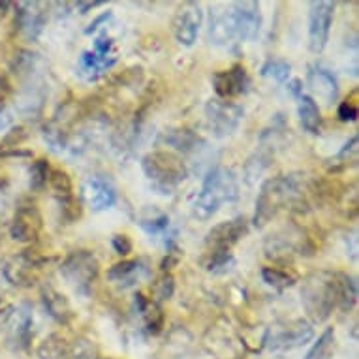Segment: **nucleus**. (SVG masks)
I'll return each mask as SVG.
<instances>
[{"mask_svg": "<svg viewBox=\"0 0 359 359\" xmlns=\"http://www.w3.org/2000/svg\"><path fill=\"white\" fill-rule=\"evenodd\" d=\"M46 306H48V311L51 316L59 320V322H66V318H70L72 316V309L68 305V301L65 299V295L57 294V292H48L46 294Z\"/></svg>", "mask_w": 359, "mask_h": 359, "instance_id": "21", "label": "nucleus"}, {"mask_svg": "<svg viewBox=\"0 0 359 359\" xmlns=\"http://www.w3.org/2000/svg\"><path fill=\"white\" fill-rule=\"evenodd\" d=\"M335 4L327 0L312 2L309 10V48L312 53H322L330 40Z\"/></svg>", "mask_w": 359, "mask_h": 359, "instance_id": "5", "label": "nucleus"}, {"mask_svg": "<svg viewBox=\"0 0 359 359\" xmlns=\"http://www.w3.org/2000/svg\"><path fill=\"white\" fill-rule=\"evenodd\" d=\"M38 230H40V215L36 211V207H21L18 215H15V220H13L12 226L13 239L21 243L32 241L38 236Z\"/></svg>", "mask_w": 359, "mask_h": 359, "instance_id": "16", "label": "nucleus"}, {"mask_svg": "<svg viewBox=\"0 0 359 359\" xmlns=\"http://www.w3.org/2000/svg\"><path fill=\"white\" fill-rule=\"evenodd\" d=\"M41 359H68L66 348L62 342H53V339H49L41 344L40 348Z\"/></svg>", "mask_w": 359, "mask_h": 359, "instance_id": "28", "label": "nucleus"}, {"mask_svg": "<svg viewBox=\"0 0 359 359\" xmlns=\"http://www.w3.org/2000/svg\"><path fill=\"white\" fill-rule=\"evenodd\" d=\"M337 284V305H341L342 311H350L358 301V283L355 278L348 277L344 273H335Z\"/></svg>", "mask_w": 359, "mask_h": 359, "instance_id": "19", "label": "nucleus"}, {"mask_svg": "<svg viewBox=\"0 0 359 359\" xmlns=\"http://www.w3.org/2000/svg\"><path fill=\"white\" fill-rule=\"evenodd\" d=\"M241 106H237L230 100H211L207 104V121H209V128L217 137L231 136L237 130V126L243 121Z\"/></svg>", "mask_w": 359, "mask_h": 359, "instance_id": "7", "label": "nucleus"}, {"mask_svg": "<svg viewBox=\"0 0 359 359\" xmlns=\"http://www.w3.org/2000/svg\"><path fill=\"white\" fill-rule=\"evenodd\" d=\"M290 72H292V66L286 62V60L280 59H269L262 66V76L271 77L277 83H284L290 79Z\"/></svg>", "mask_w": 359, "mask_h": 359, "instance_id": "25", "label": "nucleus"}, {"mask_svg": "<svg viewBox=\"0 0 359 359\" xmlns=\"http://www.w3.org/2000/svg\"><path fill=\"white\" fill-rule=\"evenodd\" d=\"M43 4L40 2H23L18 6V25L21 32L29 38H36L40 34L46 23V15H43Z\"/></svg>", "mask_w": 359, "mask_h": 359, "instance_id": "17", "label": "nucleus"}, {"mask_svg": "<svg viewBox=\"0 0 359 359\" xmlns=\"http://www.w3.org/2000/svg\"><path fill=\"white\" fill-rule=\"evenodd\" d=\"M102 2H77L76 6L81 8V13H87V10H90V8H96L100 6Z\"/></svg>", "mask_w": 359, "mask_h": 359, "instance_id": "33", "label": "nucleus"}, {"mask_svg": "<svg viewBox=\"0 0 359 359\" xmlns=\"http://www.w3.org/2000/svg\"><path fill=\"white\" fill-rule=\"evenodd\" d=\"M239 196V187L233 171L228 168H215L203 181L200 194L196 196L194 215L200 220H209L218 212L224 203L236 201Z\"/></svg>", "mask_w": 359, "mask_h": 359, "instance_id": "1", "label": "nucleus"}, {"mask_svg": "<svg viewBox=\"0 0 359 359\" xmlns=\"http://www.w3.org/2000/svg\"><path fill=\"white\" fill-rule=\"evenodd\" d=\"M164 140L168 145L175 147L177 151H190V149H194L196 142H198V137L187 128L170 130V132H165Z\"/></svg>", "mask_w": 359, "mask_h": 359, "instance_id": "23", "label": "nucleus"}, {"mask_svg": "<svg viewBox=\"0 0 359 359\" xmlns=\"http://www.w3.org/2000/svg\"><path fill=\"white\" fill-rule=\"evenodd\" d=\"M231 21L236 27L237 41H248L258 38L262 29V12L258 2L247 0V2H236L230 6Z\"/></svg>", "mask_w": 359, "mask_h": 359, "instance_id": "8", "label": "nucleus"}, {"mask_svg": "<svg viewBox=\"0 0 359 359\" xmlns=\"http://www.w3.org/2000/svg\"><path fill=\"white\" fill-rule=\"evenodd\" d=\"M306 81H309V87H311V90L314 93V96H318L325 106H330L331 102L337 100L339 85H337L335 76H333L330 70L320 68V66H314V68L309 72Z\"/></svg>", "mask_w": 359, "mask_h": 359, "instance_id": "15", "label": "nucleus"}, {"mask_svg": "<svg viewBox=\"0 0 359 359\" xmlns=\"http://www.w3.org/2000/svg\"><path fill=\"white\" fill-rule=\"evenodd\" d=\"M171 294H173V277H171V275H165V277L158 283L156 295H158V299H170Z\"/></svg>", "mask_w": 359, "mask_h": 359, "instance_id": "32", "label": "nucleus"}, {"mask_svg": "<svg viewBox=\"0 0 359 359\" xmlns=\"http://www.w3.org/2000/svg\"><path fill=\"white\" fill-rule=\"evenodd\" d=\"M314 335V331L305 322H295V324L283 327L277 333H273L269 339V348L271 350H278V352H286V350H294V348L303 346L305 342H309Z\"/></svg>", "mask_w": 359, "mask_h": 359, "instance_id": "14", "label": "nucleus"}, {"mask_svg": "<svg viewBox=\"0 0 359 359\" xmlns=\"http://www.w3.org/2000/svg\"><path fill=\"white\" fill-rule=\"evenodd\" d=\"M142 228L147 231L149 236H158L162 231H165L170 228V218L165 215H158V217L153 218H143Z\"/></svg>", "mask_w": 359, "mask_h": 359, "instance_id": "27", "label": "nucleus"}, {"mask_svg": "<svg viewBox=\"0 0 359 359\" xmlns=\"http://www.w3.org/2000/svg\"><path fill=\"white\" fill-rule=\"evenodd\" d=\"M297 200H301V192L295 177H273L259 190L254 224L262 228L267 222H271V218L277 217L278 211H283L284 207L292 205Z\"/></svg>", "mask_w": 359, "mask_h": 359, "instance_id": "2", "label": "nucleus"}, {"mask_svg": "<svg viewBox=\"0 0 359 359\" xmlns=\"http://www.w3.org/2000/svg\"><path fill=\"white\" fill-rule=\"evenodd\" d=\"M142 168L153 189L158 190L160 194H173V190L189 175L183 160L165 151H154L143 156Z\"/></svg>", "mask_w": 359, "mask_h": 359, "instance_id": "3", "label": "nucleus"}, {"mask_svg": "<svg viewBox=\"0 0 359 359\" xmlns=\"http://www.w3.org/2000/svg\"><path fill=\"white\" fill-rule=\"evenodd\" d=\"M98 259L88 252V250H76L65 259V264L60 267L62 277L76 288L87 290L90 284L95 283L98 277Z\"/></svg>", "mask_w": 359, "mask_h": 359, "instance_id": "6", "label": "nucleus"}, {"mask_svg": "<svg viewBox=\"0 0 359 359\" xmlns=\"http://www.w3.org/2000/svg\"><path fill=\"white\" fill-rule=\"evenodd\" d=\"M49 183H51V189L55 190V194L59 196L62 205L72 203V181L65 171H51L49 173Z\"/></svg>", "mask_w": 359, "mask_h": 359, "instance_id": "24", "label": "nucleus"}, {"mask_svg": "<svg viewBox=\"0 0 359 359\" xmlns=\"http://www.w3.org/2000/svg\"><path fill=\"white\" fill-rule=\"evenodd\" d=\"M115 62H117V57L113 53V40L111 38H106V36L98 38L95 41L93 51H85L81 55V59H79L81 72L88 79H96L98 76H102Z\"/></svg>", "mask_w": 359, "mask_h": 359, "instance_id": "9", "label": "nucleus"}, {"mask_svg": "<svg viewBox=\"0 0 359 359\" xmlns=\"http://www.w3.org/2000/svg\"><path fill=\"white\" fill-rule=\"evenodd\" d=\"M247 233L248 220L243 217H237L233 220L215 226L207 236V245L211 248V252H230V248L236 243L241 241Z\"/></svg>", "mask_w": 359, "mask_h": 359, "instance_id": "12", "label": "nucleus"}, {"mask_svg": "<svg viewBox=\"0 0 359 359\" xmlns=\"http://www.w3.org/2000/svg\"><path fill=\"white\" fill-rule=\"evenodd\" d=\"M262 278H264V283L267 286H271V288L277 290H284L288 288L294 284L295 278L290 277L288 273L283 271V269H277V267H264L262 269Z\"/></svg>", "mask_w": 359, "mask_h": 359, "instance_id": "26", "label": "nucleus"}, {"mask_svg": "<svg viewBox=\"0 0 359 359\" xmlns=\"http://www.w3.org/2000/svg\"><path fill=\"white\" fill-rule=\"evenodd\" d=\"M333 352H335V330L330 327L320 335L318 341L312 344L305 359H331Z\"/></svg>", "mask_w": 359, "mask_h": 359, "instance_id": "20", "label": "nucleus"}, {"mask_svg": "<svg viewBox=\"0 0 359 359\" xmlns=\"http://www.w3.org/2000/svg\"><path fill=\"white\" fill-rule=\"evenodd\" d=\"M140 271H142V262H137V259H126V262L113 265L111 269L107 271V278L113 280V283H126V280H130V278Z\"/></svg>", "mask_w": 359, "mask_h": 359, "instance_id": "22", "label": "nucleus"}, {"mask_svg": "<svg viewBox=\"0 0 359 359\" xmlns=\"http://www.w3.org/2000/svg\"><path fill=\"white\" fill-rule=\"evenodd\" d=\"M358 117V106L352 104V102H342L341 107H339V118L342 123H352Z\"/></svg>", "mask_w": 359, "mask_h": 359, "instance_id": "30", "label": "nucleus"}, {"mask_svg": "<svg viewBox=\"0 0 359 359\" xmlns=\"http://www.w3.org/2000/svg\"><path fill=\"white\" fill-rule=\"evenodd\" d=\"M303 306L314 322H324L337 306V284L333 273H312L301 288Z\"/></svg>", "mask_w": 359, "mask_h": 359, "instance_id": "4", "label": "nucleus"}, {"mask_svg": "<svg viewBox=\"0 0 359 359\" xmlns=\"http://www.w3.org/2000/svg\"><path fill=\"white\" fill-rule=\"evenodd\" d=\"M83 200L93 211H106L111 209L117 201V192L111 184L100 179V177H88L81 184Z\"/></svg>", "mask_w": 359, "mask_h": 359, "instance_id": "13", "label": "nucleus"}, {"mask_svg": "<svg viewBox=\"0 0 359 359\" xmlns=\"http://www.w3.org/2000/svg\"><path fill=\"white\" fill-rule=\"evenodd\" d=\"M297 113H299L301 126H303L309 134H320V128H322V115H320L318 104L314 102L312 96H299Z\"/></svg>", "mask_w": 359, "mask_h": 359, "instance_id": "18", "label": "nucleus"}, {"mask_svg": "<svg viewBox=\"0 0 359 359\" xmlns=\"http://www.w3.org/2000/svg\"><path fill=\"white\" fill-rule=\"evenodd\" d=\"M113 248H115V252L121 254V256H126V254L132 252V241H130V237L128 236H115L113 237V241H111Z\"/></svg>", "mask_w": 359, "mask_h": 359, "instance_id": "31", "label": "nucleus"}, {"mask_svg": "<svg viewBox=\"0 0 359 359\" xmlns=\"http://www.w3.org/2000/svg\"><path fill=\"white\" fill-rule=\"evenodd\" d=\"M201 19H203V12L198 2H187L179 8L175 21H173V34L181 46L184 48L194 46V41L198 40V34H200Z\"/></svg>", "mask_w": 359, "mask_h": 359, "instance_id": "10", "label": "nucleus"}, {"mask_svg": "<svg viewBox=\"0 0 359 359\" xmlns=\"http://www.w3.org/2000/svg\"><path fill=\"white\" fill-rule=\"evenodd\" d=\"M212 87L220 100H230L236 96L248 93L250 88V77L247 68L243 65H236L228 70H220L212 76Z\"/></svg>", "mask_w": 359, "mask_h": 359, "instance_id": "11", "label": "nucleus"}, {"mask_svg": "<svg viewBox=\"0 0 359 359\" xmlns=\"http://www.w3.org/2000/svg\"><path fill=\"white\" fill-rule=\"evenodd\" d=\"M30 173H32V187H34V189H41V187L49 181L48 162H46V160H36Z\"/></svg>", "mask_w": 359, "mask_h": 359, "instance_id": "29", "label": "nucleus"}]
</instances>
